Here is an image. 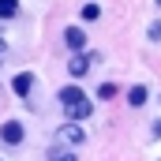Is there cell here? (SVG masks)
Instances as JSON below:
<instances>
[{
  "label": "cell",
  "instance_id": "1",
  "mask_svg": "<svg viewBox=\"0 0 161 161\" xmlns=\"http://www.w3.org/2000/svg\"><path fill=\"white\" fill-rule=\"evenodd\" d=\"M56 139H60V142H68V146H82V142H86V131H82L79 124H60Z\"/></svg>",
  "mask_w": 161,
  "mask_h": 161
},
{
  "label": "cell",
  "instance_id": "2",
  "mask_svg": "<svg viewBox=\"0 0 161 161\" xmlns=\"http://www.w3.org/2000/svg\"><path fill=\"white\" fill-rule=\"evenodd\" d=\"M0 139H4L8 146H19V142H23V124L19 120H4L0 124Z\"/></svg>",
  "mask_w": 161,
  "mask_h": 161
},
{
  "label": "cell",
  "instance_id": "3",
  "mask_svg": "<svg viewBox=\"0 0 161 161\" xmlns=\"http://www.w3.org/2000/svg\"><path fill=\"white\" fill-rule=\"evenodd\" d=\"M97 60H101L97 53H90V56H82V53H79V56H71V60H68V71L79 79V75H86V71H90V64H97Z\"/></svg>",
  "mask_w": 161,
  "mask_h": 161
},
{
  "label": "cell",
  "instance_id": "4",
  "mask_svg": "<svg viewBox=\"0 0 161 161\" xmlns=\"http://www.w3.org/2000/svg\"><path fill=\"white\" fill-rule=\"evenodd\" d=\"M82 101H86V94H82L75 82H71V86H60V105H64V109H71V105H82Z\"/></svg>",
  "mask_w": 161,
  "mask_h": 161
},
{
  "label": "cell",
  "instance_id": "5",
  "mask_svg": "<svg viewBox=\"0 0 161 161\" xmlns=\"http://www.w3.org/2000/svg\"><path fill=\"white\" fill-rule=\"evenodd\" d=\"M64 45H68V49H82V45H86V30H82V26H68V30H64Z\"/></svg>",
  "mask_w": 161,
  "mask_h": 161
},
{
  "label": "cell",
  "instance_id": "6",
  "mask_svg": "<svg viewBox=\"0 0 161 161\" xmlns=\"http://www.w3.org/2000/svg\"><path fill=\"white\" fill-rule=\"evenodd\" d=\"M11 90H15V94H30V90H34V75H30V71H19V75L11 79Z\"/></svg>",
  "mask_w": 161,
  "mask_h": 161
},
{
  "label": "cell",
  "instance_id": "7",
  "mask_svg": "<svg viewBox=\"0 0 161 161\" xmlns=\"http://www.w3.org/2000/svg\"><path fill=\"white\" fill-rule=\"evenodd\" d=\"M146 97H150V94H146V86H131V90H127V105H131V109H142V105H146Z\"/></svg>",
  "mask_w": 161,
  "mask_h": 161
},
{
  "label": "cell",
  "instance_id": "8",
  "mask_svg": "<svg viewBox=\"0 0 161 161\" xmlns=\"http://www.w3.org/2000/svg\"><path fill=\"white\" fill-rule=\"evenodd\" d=\"M64 113H68V120H71V124H79V120H86V116H90V101L71 105V109H64Z\"/></svg>",
  "mask_w": 161,
  "mask_h": 161
},
{
  "label": "cell",
  "instance_id": "9",
  "mask_svg": "<svg viewBox=\"0 0 161 161\" xmlns=\"http://www.w3.org/2000/svg\"><path fill=\"white\" fill-rule=\"evenodd\" d=\"M19 15V0H0V19H11Z\"/></svg>",
  "mask_w": 161,
  "mask_h": 161
},
{
  "label": "cell",
  "instance_id": "10",
  "mask_svg": "<svg viewBox=\"0 0 161 161\" xmlns=\"http://www.w3.org/2000/svg\"><path fill=\"white\" fill-rule=\"evenodd\" d=\"M97 97H101V101H113V97H116V82H101V86H97Z\"/></svg>",
  "mask_w": 161,
  "mask_h": 161
},
{
  "label": "cell",
  "instance_id": "11",
  "mask_svg": "<svg viewBox=\"0 0 161 161\" xmlns=\"http://www.w3.org/2000/svg\"><path fill=\"white\" fill-rule=\"evenodd\" d=\"M97 15H101V8H97V4H82V19H86V23H94Z\"/></svg>",
  "mask_w": 161,
  "mask_h": 161
},
{
  "label": "cell",
  "instance_id": "12",
  "mask_svg": "<svg viewBox=\"0 0 161 161\" xmlns=\"http://www.w3.org/2000/svg\"><path fill=\"white\" fill-rule=\"evenodd\" d=\"M53 161H75V154H71V150H64V154H53Z\"/></svg>",
  "mask_w": 161,
  "mask_h": 161
},
{
  "label": "cell",
  "instance_id": "13",
  "mask_svg": "<svg viewBox=\"0 0 161 161\" xmlns=\"http://www.w3.org/2000/svg\"><path fill=\"white\" fill-rule=\"evenodd\" d=\"M150 135H154V139H161V120H154V127H150Z\"/></svg>",
  "mask_w": 161,
  "mask_h": 161
},
{
  "label": "cell",
  "instance_id": "14",
  "mask_svg": "<svg viewBox=\"0 0 161 161\" xmlns=\"http://www.w3.org/2000/svg\"><path fill=\"white\" fill-rule=\"evenodd\" d=\"M0 53H4V38H0Z\"/></svg>",
  "mask_w": 161,
  "mask_h": 161
},
{
  "label": "cell",
  "instance_id": "15",
  "mask_svg": "<svg viewBox=\"0 0 161 161\" xmlns=\"http://www.w3.org/2000/svg\"><path fill=\"white\" fill-rule=\"evenodd\" d=\"M0 64H4V60H0Z\"/></svg>",
  "mask_w": 161,
  "mask_h": 161
}]
</instances>
